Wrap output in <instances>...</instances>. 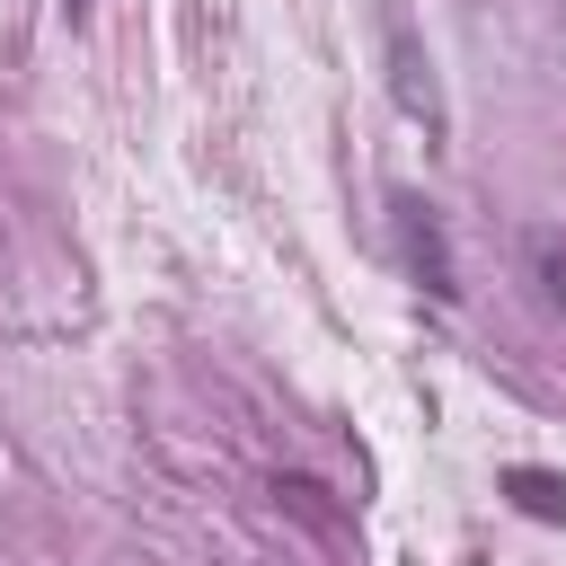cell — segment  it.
<instances>
[{
  "label": "cell",
  "instance_id": "1",
  "mask_svg": "<svg viewBox=\"0 0 566 566\" xmlns=\"http://www.w3.org/2000/svg\"><path fill=\"white\" fill-rule=\"evenodd\" d=\"M380 62H389V97L407 106V124H424V142H451V106H442V80H433V53L407 0H380Z\"/></svg>",
  "mask_w": 566,
  "mask_h": 566
},
{
  "label": "cell",
  "instance_id": "2",
  "mask_svg": "<svg viewBox=\"0 0 566 566\" xmlns=\"http://www.w3.org/2000/svg\"><path fill=\"white\" fill-rule=\"evenodd\" d=\"M389 221H398V256H407V274H416L433 301H460V256H451L442 212H433L416 186H398V195H389Z\"/></svg>",
  "mask_w": 566,
  "mask_h": 566
},
{
  "label": "cell",
  "instance_id": "3",
  "mask_svg": "<svg viewBox=\"0 0 566 566\" xmlns=\"http://www.w3.org/2000/svg\"><path fill=\"white\" fill-rule=\"evenodd\" d=\"M504 495H513L531 522H566V478H557V469H531V460H522V469H504Z\"/></svg>",
  "mask_w": 566,
  "mask_h": 566
},
{
  "label": "cell",
  "instance_id": "4",
  "mask_svg": "<svg viewBox=\"0 0 566 566\" xmlns=\"http://www.w3.org/2000/svg\"><path fill=\"white\" fill-rule=\"evenodd\" d=\"M522 265H531V283H539V301L566 318V239L557 230H531L522 239Z\"/></svg>",
  "mask_w": 566,
  "mask_h": 566
},
{
  "label": "cell",
  "instance_id": "5",
  "mask_svg": "<svg viewBox=\"0 0 566 566\" xmlns=\"http://www.w3.org/2000/svg\"><path fill=\"white\" fill-rule=\"evenodd\" d=\"M62 9H71V18H80V9H88V0H62Z\"/></svg>",
  "mask_w": 566,
  "mask_h": 566
}]
</instances>
